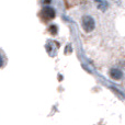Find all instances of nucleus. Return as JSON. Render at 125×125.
Masks as SVG:
<instances>
[{
	"instance_id": "f257e3e1",
	"label": "nucleus",
	"mask_w": 125,
	"mask_h": 125,
	"mask_svg": "<svg viewBox=\"0 0 125 125\" xmlns=\"http://www.w3.org/2000/svg\"><path fill=\"white\" fill-rule=\"evenodd\" d=\"M81 25H82V29H83L87 33L92 32L95 28L94 19H93L92 17H90V15H83L81 19Z\"/></svg>"
},
{
	"instance_id": "f03ea898",
	"label": "nucleus",
	"mask_w": 125,
	"mask_h": 125,
	"mask_svg": "<svg viewBox=\"0 0 125 125\" xmlns=\"http://www.w3.org/2000/svg\"><path fill=\"white\" fill-rule=\"evenodd\" d=\"M41 13H42V17H43V20H45V21L53 20L55 18V15H56L55 10L52 8V7H44Z\"/></svg>"
},
{
	"instance_id": "7ed1b4c3",
	"label": "nucleus",
	"mask_w": 125,
	"mask_h": 125,
	"mask_svg": "<svg viewBox=\"0 0 125 125\" xmlns=\"http://www.w3.org/2000/svg\"><path fill=\"white\" fill-rule=\"evenodd\" d=\"M109 75H110V77L112 78L113 80H121L122 78H123L124 73H123V71L119 68H111Z\"/></svg>"
},
{
	"instance_id": "20e7f679",
	"label": "nucleus",
	"mask_w": 125,
	"mask_h": 125,
	"mask_svg": "<svg viewBox=\"0 0 125 125\" xmlns=\"http://www.w3.org/2000/svg\"><path fill=\"white\" fill-rule=\"evenodd\" d=\"M94 1H95V3H97V7H98V9H99V10L103 11V12L108 10L109 2L106 1V0H94Z\"/></svg>"
},
{
	"instance_id": "39448f33",
	"label": "nucleus",
	"mask_w": 125,
	"mask_h": 125,
	"mask_svg": "<svg viewBox=\"0 0 125 125\" xmlns=\"http://www.w3.org/2000/svg\"><path fill=\"white\" fill-rule=\"evenodd\" d=\"M48 31H50V33L51 34H53V35H56L57 34V31H58V28H57L55 24H53V25H51L50 26V29H48Z\"/></svg>"
}]
</instances>
